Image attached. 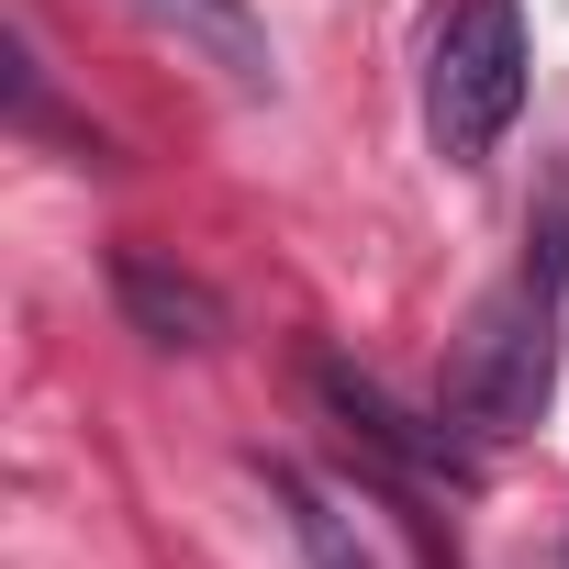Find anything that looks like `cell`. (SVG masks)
Instances as JSON below:
<instances>
[{
  "label": "cell",
  "mask_w": 569,
  "mask_h": 569,
  "mask_svg": "<svg viewBox=\"0 0 569 569\" xmlns=\"http://www.w3.org/2000/svg\"><path fill=\"white\" fill-rule=\"evenodd\" d=\"M134 12H146L157 34H179L201 68H223L234 90H268V79H279V68H268V34H257L246 0H134Z\"/></svg>",
  "instance_id": "obj_5"
},
{
  "label": "cell",
  "mask_w": 569,
  "mask_h": 569,
  "mask_svg": "<svg viewBox=\"0 0 569 569\" xmlns=\"http://www.w3.org/2000/svg\"><path fill=\"white\" fill-rule=\"evenodd\" d=\"M313 391H325V413H336L369 458H391L402 480H447V491H469V480H480L469 425H447V413H436V425H425V413H402V402H391L380 380H358L347 358H313Z\"/></svg>",
  "instance_id": "obj_3"
},
{
  "label": "cell",
  "mask_w": 569,
  "mask_h": 569,
  "mask_svg": "<svg viewBox=\"0 0 569 569\" xmlns=\"http://www.w3.org/2000/svg\"><path fill=\"white\" fill-rule=\"evenodd\" d=\"M268 491H279V513H291V547H302V569H380V558L358 547V525H347V513H336V502H325V491H313L291 458L268 469Z\"/></svg>",
  "instance_id": "obj_6"
},
{
  "label": "cell",
  "mask_w": 569,
  "mask_h": 569,
  "mask_svg": "<svg viewBox=\"0 0 569 569\" xmlns=\"http://www.w3.org/2000/svg\"><path fill=\"white\" fill-rule=\"evenodd\" d=\"M112 302H123V325H134L146 347H168V358H212V347H223V291L190 279L179 257H157V246H112Z\"/></svg>",
  "instance_id": "obj_4"
},
{
  "label": "cell",
  "mask_w": 569,
  "mask_h": 569,
  "mask_svg": "<svg viewBox=\"0 0 569 569\" xmlns=\"http://www.w3.org/2000/svg\"><path fill=\"white\" fill-rule=\"evenodd\" d=\"M525 112V12L513 0H458L425 46V134L447 168H491V146Z\"/></svg>",
  "instance_id": "obj_2"
},
{
  "label": "cell",
  "mask_w": 569,
  "mask_h": 569,
  "mask_svg": "<svg viewBox=\"0 0 569 569\" xmlns=\"http://www.w3.org/2000/svg\"><path fill=\"white\" fill-rule=\"evenodd\" d=\"M547 380H558V291H547V268H525V279H502V291L458 325V347H447V425L525 436L547 413Z\"/></svg>",
  "instance_id": "obj_1"
}]
</instances>
